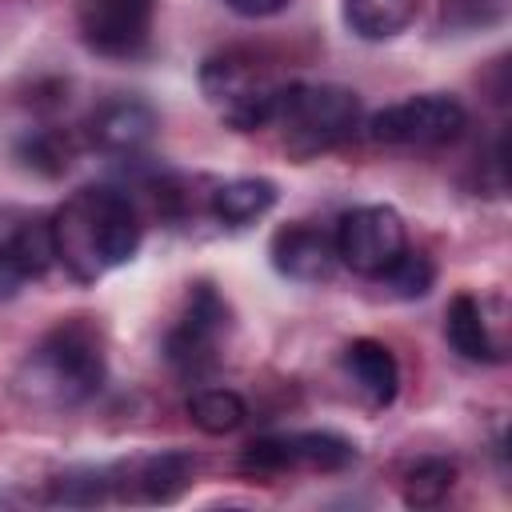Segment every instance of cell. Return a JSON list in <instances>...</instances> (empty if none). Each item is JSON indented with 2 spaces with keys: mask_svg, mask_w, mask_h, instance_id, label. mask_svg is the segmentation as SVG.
Here are the masks:
<instances>
[{
  "mask_svg": "<svg viewBox=\"0 0 512 512\" xmlns=\"http://www.w3.org/2000/svg\"><path fill=\"white\" fill-rule=\"evenodd\" d=\"M56 264L52 216L40 208H0V292H16L24 280H40Z\"/></svg>",
  "mask_w": 512,
  "mask_h": 512,
  "instance_id": "9",
  "label": "cell"
},
{
  "mask_svg": "<svg viewBox=\"0 0 512 512\" xmlns=\"http://www.w3.org/2000/svg\"><path fill=\"white\" fill-rule=\"evenodd\" d=\"M464 8H472V12H480V16H496V12H504V0H460Z\"/></svg>",
  "mask_w": 512,
  "mask_h": 512,
  "instance_id": "23",
  "label": "cell"
},
{
  "mask_svg": "<svg viewBox=\"0 0 512 512\" xmlns=\"http://www.w3.org/2000/svg\"><path fill=\"white\" fill-rule=\"evenodd\" d=\"M356 444L340 432H280V436H260L244 444L240 468L248 476H284L292 468L308 472H344L356 464Z\"/></svg>",
  "mask_w": 512,
  "mask_h": 512,
  "instance_id": "7",
  "label": "cell"
},
{
  "mask_svg": "<svg viewBox=\"0 0 512 512\" xmlns=\"http://www.w3.org/2000/svg\"><path fill=\"white\" fill-rule=\"evenodd\" d=\"M56 260L76 284H96L128 264L144 240V220L128 192L112 184L76 188L52 216Z\"/></svg>",
  "mask_w": 512,
  "mask_h": 512,
  "instance_id": "1",
  "label": "cell"
},
{
  "mask_svg": "<svg viewBox=\"0 0 512 512\" xmlns=\"http://www.w3.org/2000/svg\"><path fill=\"white\" fill-rule=\"evenodd\" d=\"M88 136L100 152H112V156H136L152 144L156 136V112L144 104V100H132V96H116V100H104L92 116H88Z\"/></svg>",
  "mask_w": 512,
  "mask_h": 512,
  "instance_id": "12",
  "label": "cell"
},
{
  "mask_svg": "<svg viewBox=\"0 0 512 512\" xmlns=\"http://www.w3.org/2000/svg\"><path fill=\"white\" fill-rule=\"evenodd\" d=\"M268 256H272V268L280 276L300 280V284H320L336 268V240L320 224L292 220V224L276 228V236L268 244Z\"/></svg>",
  "mask_w": 512,
  "mask_h": 512,
  "instance_id": "11",
  "label": "cell"
},
{
  "mask_svg": "<svg viewBox=\"0 0 512 512\" xmlns=\"http://www.w3.org/2000/svg\"><path fill=\"white\" fill-rule=\"evenodd\" d=\"M420 12V0H344V24L360 40H392Z\"/></svg>",
  "mask_w": 512,
  "mask_h": 512,
  "instance_id": "17",
  "label": "cell"
},
{
  "mask_svg": "<svg viewBox=\"0 0 512 512\" xmlns=\"http://www.w3.org/2000/svg\"><path fill=\"white\" fill-rule=\"evenodd\" d=\"M276 124H284L292 156H316L356 132L360 100L340 84H284Z\"/></svg>",
  "mask_w": 512,
  "mask_h": 512,
  "instance_id": "3",
  "label": "cell"
},
{
  "mask_svg": "<svg viewBox=\"0 0 512 512\" xmlns=\"http://www.w3.org/2000/svg\"><path fill=\"white\" fill-rule=\"evenodd\" d=\"M156 0H76V24L96 56L128 60L148 48Z\"/></svg>",
  "mask_w": 512,
  "mask_h": 512,
  "instance_id": "10",
  "label": "cell"
},
{
  "mask_svg": "<svg viewBox=\"0 0 512 512\" xmlns=\"http://www.w3.org/2000/svg\"><path fill=\"white\" fill-rule=\"evenodd\" d=\"M468 128V112L456 96H440V92H424V96H408L400 104L380 108L368 120V136L376 144H396V148H436V144H452L460 132Z\"/></svg>",
  "mask_w": 512,
  "mask_h": 512,
  "instance_id": "6",
  "label": "cell"
},
{
  "mask_svg": "<svg viewBox=\"0 0 512 512\" xmlns=\"http://www.w3.org/2000/svg\"><path fill=\"white\" fill-rule=\"evenodd\" d=\"M108 364H104V340L100 328L84 316L60 320L48 328L36 348L16 368V396L32 408L64 412L84 400H92L104 388Z\"/></svg>",
  "mask_w": 512,
  "mask_h": 512,
  "instance_id": "2",
  "label": "cell"
},
{
  "mask_svg": "<svg viewBox=\"0 0 512 512\" xmlns=\"http://www.w3.org/2000/svg\"><path fill=\"white\" fill-rule=\"evenodd\" d=\"M332 240H336V260L344 268H352L356 276H376V280L408 248L404 220L388 204H360V208L344 212Z\"/></svg>",
  "mask_w": 512,
  "mask_h": 512,
  "instance_id": "8",
  "label": "cell"
},
{
  "mask_svg": "<svg viewBox=\"0 0 512 512\" xmlns=\"http://www.w3.org/2000/svg\"><path fill=\"white\" fill-rule=\"evenodd\" d=\"M16 156H20L24 168H32L40 176H60L72 160V140L52 132V128H36L16 144Z\"/></svg>",
  "mask_w": 512,
  "mask_h": 512,
  "instance_id": "20",
  "label": "cell"
},
{
  "mask_svg": "<svg viewBox=\"0 0 512 512\" xmlns=\"http://www.w3.org/2000/svg\"><path fill=\"white\" fill-rule=\"evenodd\" d=\"M200 88H204L208 104L220 108L224 124H232L236 132H256L264 124H276L284 84L268 80L256 68V60H248L244 52L208 56L200 64Z\"/></svg>",
  "mask_w": 512,
  "mask_h": 512,
  "instance_id": "4",
  "label": "cell"
},
{
  "mask_svg": "<svg viewBox=\"0 0 512 512\" xmlns=\"http://www.w3.org/2000/svg\"><path fill=\"white\" fill-rule=\"evenodd\" d=\"M380 280L392 288V296H400V300H420V296H428L432 284H436V264H432L424 252L404 248V252L396 256V264H392Z\"/></svg>",
  "mask_w": 512,
  "mask_h": 512,
  "instance_id": "21",
  "label": "cell"
},
{
  "mask_svg": "<svg viewBox=\"0 0 512 512\" xmlns=\"http://www.w3.org/2000/svg\"><path fill=\"white\" fill-rule=\"evenodd\" d=\"M124 476L128 480H112V484L124 488V496H136V500H148V504H168L192 484L196 456H188V452H156V456H144V460L128 464Z\"/></svg>",
  "mask_w": 512,
  "mask_h": 512,
  "instance_id": "15",
  "label": "cell"
},
{
  "mask_svg": "<svg viewBox=\"0 0 512 512\" xmlns=\"http://www.w3.org/2000/svg\"><path fill=\"white\" fill-rule=\"evenodd\" d=\"M276 196L280 192L268 176H236L212 192V216L228 228H244V224L260 220L264 212H272Z\"/></svg>",
  "mask_w": 512,
  "mask_h": 512,
  "instance_id": "16",
  "label": "cell"
},
{
  "mask_svg": "<svg viewBox=\"0 0 512 512\" xmlns=\"http://www.w3.org/2000/svg\"><path fill=\"white\" fill-rule=\"evenodd\" d=\"M340 364H344V376L352 380V392L360 396L364 408L380 412V408H388L396 400V392H400V364H396V356H392V348L384 340H372V336L352 340L344 348Z\"/></svg>",
  "mask_w": 512,
  "mask_h": 512,
  "instance_id": "13",
  "label": "cell"
},
{
  "mask_svg": "<svg viewBox=\"0 0 512 512\" xmlns=\"http://www.w3.org/2000/svg\"><path fill=\"white\" fill-rule=\"evenodd\" d=\"M444 336L452 352H460L472 364H500L504 360V340L492 336V320L484 312V300L472 292H456L444 312Z\"/></svg>",
  "mask_w": 512,
  "mask_h": 512,
  "instance_id": "14",
  "label": "cell"
},
{
  "mask_svg": "<svg viewBox=\"0 0 512 512\" xmlns=\"http://www.w3.org/2000/svg\"><path fill=\"white\" fill-rule=\"evenodd\" d=\"M248 404L232 388H196L188 396V420L208 436H228L244 424Z\"/></svg>",
  "mask_w": 512,
  "mask_h": 512,
  "instance_id": "18",
  "label": "cell"
},
{
  "mask_svg": "<svg viewBox=\"0 0 512 512\" xmlns=\"http://www.w3.org/2000/svg\"><path fill=\"white\" fill-rule=\"evenodd\" d=\"M236 16H248V20H264V16H276L288 0H224Z\"/></svg>",
  "mask_w": 512,
  "mask_h": 512,
  "instance_id": "22",
  "label": "cell"
},
{
  "mask_svg": "<svg viewBox=\"0 0 512 512\" xmlns=\"http://www.w3.org/2000/svg\"><path fill=\"white\" fill-rule=\"evenodd\" d=\"M456 484V464L444 456H424L404 472V500L412 508H428L440 504Z\"/></svg>",
  "mask_w": 512,
  "mask_h": 512,
  "instance_id": "19",
  "label": "cell"
},
{
  "mask_svg": "<svg viewBox=\"0 0 512 512\" xmlns=\"http://www.w3.org/2000/svg\"><path fill=\"white\" fill-rule=\"evenodd\" d=\"M232 336V308L208 284H192L180 320L164 336V360L184 380H204L220 364V344Z\"/></svg>",
  "mask_w": 512,
  "mask_h": 512,
  "instance_id": "5",
  "label": "cell"
}]
</instances>
